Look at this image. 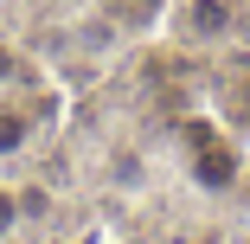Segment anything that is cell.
<instances>
[{
  "instance_id": "1",
  "label": "cell",
  "mask_w": 250,
  "mask_h": 244,
  "mask_svg": "<svg viewBox=\"0 0 250 244\" xmlns=\"http://www.w3.org/2000/svg\"><path fill=\"white\" fill-rule=\"evenodd\" d=\"M58 116V90L52 84H20V90H0V174L20 167L32 148H39V135L52 129Z\"/></svg>"
},
{
  "instance_id": "2",
  "label": "cell",
  "mask_w": 250,
  "mask_h": 244,
  "mask_svg": "<svg viewBox=\"0 0 250 244\" xmlns=\"http://www.w3.org/2000/svg\"><path fill=\"white\" fill-rule=\"evenodd\" d=\"M161 32L186 52H225L244 32V0H167Z\"/></svg>"
},
{
  "instance_id": "3",
  "label": "cell",
  "mask_w": 250,
  "mask_h": 244,
  "mask_svg": "<svg viewBox=\"0 0 250 244\" xmlns=\"http://www.w3.org/2000/svg\"><path fill=\"white\" fill-rule=\"evenodd\" d=\"M32 231V206H26V186L0 174V244H26Z\"/></svg>"
},
{
  "instance_id": "4",
  "label": "cell",
  "mask_w": 250,
  "mask_h": 244,
  "mask_svg": "<svg viewBox=\"0 0 250 244\" xmlns=\"http://www.w3.org/2000/svg\"><path fill=\"white\" fill-rule=\"evenodd\" d=\"M39 77H45L39 58L26 52L13 32H0V90H20V84H39Z\"/></svg>"
}]
</instances>
